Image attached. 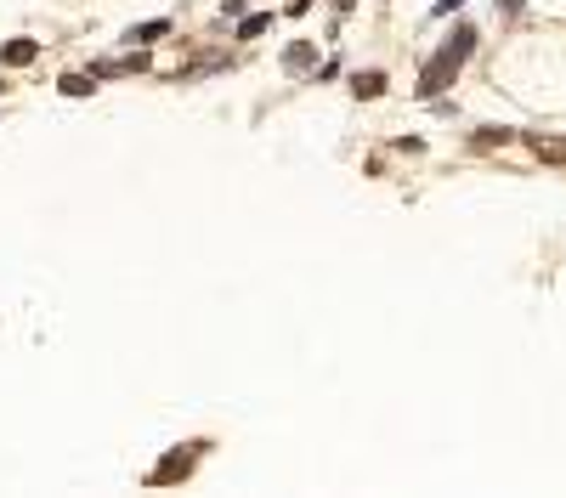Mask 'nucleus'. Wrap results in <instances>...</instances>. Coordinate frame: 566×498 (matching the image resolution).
Returning a JSON list of instances; mask_svg holds the SVG:
<instances>
[{"mask_svg":"<svg viewBox=\"0 0 566 498\" xmlns=\"http://www.w3.org/2000/svg\"><path fill=\"white\" fill-rule=\"evenodd\" d=\"M266 29H272V17H266V11H249V17L238 23V40H261Z\"/></svg>","mask_w":566,"mask_h":498,"instance_id":"6e6552de","label":"nucleus"},{"mask_svg":"<svg viewBox=\"0 0 566 498\" xmlns=\"http://www.w3.org/2000/svg\"><path fill=\"white\" fill-rule=\"evenodd\" d=\"M385 91V74L380 68H368V74H351V96H363V102H374Z\"/></svg>","mask_w":566,"mask_h":498,"instance_id":"20e7f679","label":"nucleus"},{"mask_svg":"<svg viewBox=\"0 0 566 498\" xmlns=\"http://www.w3.org/2000/svg\"><path fill=\"white\" fill-rule=\"evenodd\" d=\"M164 34H170V17H148V23H136V29H131V46H136V40H142V46H153V40H164Z\"/></svg>","mask_w":566,"mask_h":498,"instance_id":"39448f33","label":"nucleus"},{"mask_svg":"<svg viewBox=\"0 0 566 498\" xmlns=\"http://www.w3.org/2000/svg\"><path fill=\"white\" fill-rule=\"evenodd\" d=\"M312 63H318V46H312V40H295V46L283 51V68H289V74H300V68H312Z\"/></svg>","mask_w":566,"mask_h":498,"instance_id":"7ed1b4c3","label":"nucleus"},{"mask_svg":"<svg viewBox=\"0 0 566 498\" xmlns=\"http://www.w3.org/2000/svg\"><path fill=\"white\" fill-rule=\"evenodd\" d=\"M34 57H40V40H29V34H17V40L0 46V63H6V68H29Z\"/></svg>","mask_w":566,"mask_h":498,"instance_id":"f03ea898","label":"nucleus"},{"mask_svg":"<svg viewBox=\"0 0 566 498\" xmlns=\"http://www.w3.org/2000/svg\"><path fill=\"white\" fill-rule=\"evenodd\" d=\"M193 470V453H170L159 470H153V482H176V476H187Z\"/></svg>","mask_w":566,"mask_h":498,"instance_id":"423d86ee","label":"nucleus"},{"mask_svg":"<svg viewBox=\"0 0 566 498\" xmlns=\"http://www.w3.org/2000/svg\"><path fill=\"white\" fill-rule=\"evenodd\" d=\"M470 46H476V34H470V29H459V34H453V40H448L430 63H425V74H419V96H442V91H448V80L465 68Z\"/></svg>","mask_w":566,"mask_h":498,"instance_id":"f257e3e1","label":"nucleus"},{"mask_svg":"<svg viewBox=\"0 0 566 498\" xmlns=\"http://www.w3.org/2000/svg\"><path fill=\"white\" fill-rule=\"evenodd\" d=\"M334 6H340V11H351V6H357V0H334Z\"/></svg>","mask_w":566,"mask_h":498,"instance_id":"9b49d317","label":"nucleus"},{"mask_svg":"<svg viewBox=\"0 0 566 498\" xmlns=\"http://www.w3.org/2000/svg\"><path fill=\"white\" fill-rule=\"evenodd\" d=\"M57 91H63V96H91V91H96V74H63Z\"/></svg>","mask_w":566,"mask_h":498,"instance_id":"0eeeda50","label":"nucleus"},{"mask_svg":"<svg viewBox=\"0 0 566 498\" xmlns=\"http://www.w3.org/2000/svg\"><path fill=\"white\" fill-rule=\"evenodd\" d=\"M453 6H459V0H436V17H448V11H453Z\"/></svg>","mask_w":566,"mask_h":498,"instance_id":"9d476101","label":"nucleus"},{"mask_svg":"<svg viewBox=\"0 0 566 498\" xmlns=\"http://www.w3.org/2000/svg\"><path fill=\"white\" fill-rule=\"evenodd\" d=\"M532 153H538V159H566V142H550V136H532Z\"/></svg>","mask_w":566,"mask_h":498,"instance_id":"1a4fd4ad","label":"nucleus"}]
</instances>
